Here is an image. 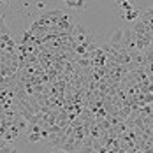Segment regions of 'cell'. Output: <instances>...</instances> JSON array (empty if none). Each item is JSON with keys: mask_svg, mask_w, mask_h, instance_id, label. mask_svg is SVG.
<instances>
[{"mask_svg": "<svg viewBox=\"0 0 153 153\" xmlns=\"http://www.w3.org/2000/svg\"><path fill=\"white\" fill-rule=\"evenodd\" d=\"M65 4L69 7H74V9H85L86 7V0H65Z\"/></svg>", "mask_w": 153, "mask_h": 153, "instance_id": "5b68a950", "label": "cell"}, {"mask_svg": "<svg viewBox=\"0 0 153 153\" xmlns=\"http://www.w3.org/2000/svg\"><path fill=\"white\" fill-rule=\"evenodd\" d=\"M122 41H123V28H118V30L113 32V35H111V39H109V44L114 46V48H120Z\"/></svg>", "mask_w": 153, "mask_h": 153, "instance_id": "277c9868", "label": "cell"}, {"mask_svg": "<svg viewBox=\"0 0 153 153\" xmlns=\"http://www.w3.org/2000/svg\"><path fill=\"white\" fill-rule=\"evenodd\" d=\"M128 2H134V0H128Z\"/></svg>", "mask_w": 153, "mask_h": 153, "instance_id": "30bf717a", "label": "cell"}, {"mask_svg": "<svg viewBox=\"0 0 153 153\" xmlns=\"http://www.w3.org/2000/svg\"><path fill=\"white\" fill-rule=\"evenodd\" d=\"M139 13L137 9H132V11H128V13H123V18L127 19V21H136V19H139Z\"/></svg>", "mask_w": 153, "mask_h": 153, "instance_id": "8992f818", "label": "cell"}, {"mask_svg": "<svg viewBox=\"0 0 153 153\" xmlns=\"http://www.w3.org/2000/svg\"><path fill=\"white\" fill-rule=\"evenodd\" d=\"M0 122H2V116H0Z\"/></svg>", "mask_w": 153, "mask_h": 153, "instance_id": "8fae6325", "label": "cell"}, {"mask_svg": "<svg viewBox=\"0 0 153 153\" xmlns=\"http://www.w3.org/2000/svg\"><path fill=\"white\" fill-rule=\"evenodd\" d=\"M120 7H122L125 13H128V11H132L134 7H132V2H128V0H125V2H120Z\"/></svg>", "mask_w": 153, "mask_h": 153, "instance_id": "9c48e42d", "label": "cell"}, {"mask_svg": "<svg viewBox=\"0 0 153 153\" xmlns=\"http://www.w3.org/2000/svg\"><path fill=\"white\" fill-rule=\"evenodd\" d=\"M144 60H146V65H148V63H153V49L152 48H148V49L144 51Z\"/></svg>", "mask_w": 153, "mask_h": 153, "instance_id": "ba28073f", "label": "cell"}, {"mask_svg": "<svg viewBox=\"0 0 153 153\" xmlns=\"http://www.w3.org/2000/svg\"><path fill=\"white\" fill-rule=\"evenodd\" d=\"M120 48L127 49V51L136 49V35H134L132 28H123V41L120 44Z\"/></svg>", "mask_w": 153, "mask_h": 153, "instance_id": "7a4b0ae2", "label": "cell"}, {"mask_svg": "<svg viewBox=\"0 0 153 153\" xmlns=\"http://www.w3.org/2000/svg\"><path fill=\"white\" fill-rule=\"evenodd\" d=\"M136 35V49L139 51H146L148 48H152V42H153V37L150 35V32L148 33H134Z\"/></svg>", "mask_w": 153, "mask_h": 153, "instance_id": "3957f363", "label": "cell"}, {"mask_svg": "<svg viewBox=\"0 0 153 153\" xmlns=\"http://www.w3.org/2000/svg\"><path fill=\"white\" fill-rule=\"evenodd\" d=\"M27 141H28V143H39V141H41V134H37V132H28Z\"/></svg>", "mask_w": 153, "mask_h": 153, "instance_id": "52a82bcc", "label": "cell"}, {"mask_svg": "<svg viewBox=\"0 0 153 153\" xmlns=\"http://www.w3.org/2000/svg\"><path fill=\"white\" fill-rule=\"evenodd\" d=\"M72 39H74V44H81V46H88L90 42H93V37L92 33L86 30L83 25H79V23H76V28H74V32H72Z\"/></svg>", "mask_w": 153, "mask_h": 153, "instance_id": "6da1fadb", "label": "cell"}]
</instances>
